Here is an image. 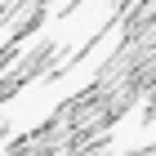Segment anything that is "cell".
<instances>
[{
	"instance_id": "6da1fadb",
	"label": "cell",
	"mask_w": 156,
	"mask_h": 156,
	"mask_svg": "<svg viewBox=\"0 0 156 156\" xmlns=\"http://www.w3.org/2000/svg\"><path fill=\"white\" fill-rule=\"evenodd\" d=\"M0 134H5V120H0Z\"/></svg>"
}]
</instances>
